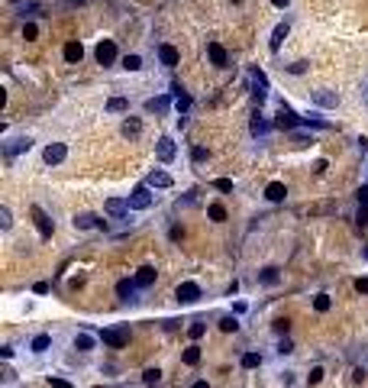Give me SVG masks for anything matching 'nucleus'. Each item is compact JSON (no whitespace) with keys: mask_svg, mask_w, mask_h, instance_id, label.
I'll use <instances>...</instances> for the list:
<instances>
[{"mask_svg":"<svg viewBox=\"0 0 368 388\" xmlns=\"http://www.w3.org/2000/svg\"><path fill=\"white\" fill-rule=\"evenodd\" d=\"M100 340L107 343V346H113V349H123L126 343H130V324H123V327H110V330H104V333H100Z\"/></svg>","mask_w":368,"mask_h":388,"instance_id":"f257e3e1","label":"nucleus"},{"mask_svg":"<svg viewBox=\"0 0 368 388\" xmlns=\"http://www.w3.org/2000/svg\"><path fill=\"white\" fill-rule=\"evenodd\" d=\"M300 123H304V120H300V116L294 113V110L288 107V104H281V107H278V120H275V126H281V130L294 133V130H297Z\"/></svg>","mask_w":368,"mask_h":388,"instance_id":"f03ea898","label":"nucleus"},{"mask_svg":"<svg viewBox=\"0 0 368 388\" xmlns=\"http://www.w3.org/2000/svg\"><path fill=\"white\" fill-rule=\"evenodd\" d=\"M149 207H152V194H149V185L132 188V194H130V210H149Z\"/></svg>","mask_w":368,"mask_h":388,"instance_id":"7ed1b4c3","label":"nucleus"},{"mask_svg":"<svg viewBox=\"0 0 368 388\" xmlns=\"http://www.w3.org/2000/svg\"><path fill=\"white\" fill-rule=\"evenodd\" d=\"M94 55H97L100 65H113L116 62V42L113 39H100L97 49H94Z\"/></svg>","mask_w":368,"mask_h":388,"instance_id":"20e7f679","label":"nucleus"},{"mask_svg":"<svg viewBox=\"0 0 368 388\" xmlns=\"http://www.w3.org/2000/svg\"><path fill=\"white\" fill-rule=\"evenodd\" d=\"M29 214H32V220H36V230H39V236H42V240H49V236L55 233V223L49 220V214H46L42 207H32Z\"/></svg>","mask_w":368,"mask_h":388,"instance_id":"39448f33","label":"nucleus"},{"mask_svg":"<svg viewBox=\"0 0 368 388\" xmlns=\"http://www.w3.org/2000/svg\"><path fill=\"white\" fill-rule=\"evenodd\" d=\"M175 298L181 304H194L200 298V285H197V281H181V285L175 288Z\"/></svg>","mask_w":368,"mask_h":388,"instance_id":"423d86ee","label":"nucleus"},{"mask_svg":"<svg viewBox=\"0 0 368 388\" xmlns=\"http://www.w3.org/2000/svg\"><path fill=\"white\" fill-rule=\"evenodd\" d=\"M42 159H46L49 165L65 162V159H68V146H65V142H49V146L42 149Z\"/></svg>","mask_w":368,"mask_h":388,"instance_id":"0eeeda50","label":"nucleus"},{"mask_svg":"<svg viewBox=\"0 0 368 388\" xmlns=\"http://www.w3.org/2000/svg\"><path fill=\"white\" fill-rule=\"evenodd\" d=\"M155 152H158V162H175V155H178V146H175V139L171 136H161L158 139V146H155Z\"/></svg>","mask_w":368,"mask_h":388,"instance_id":"6e6552de","label":"nucleus"},{"mask_svg":"<svg viewBox=\"0 0 368 388\" xmlns=\"http://www.w3.org/2000/svg\"><path fill=\"white\" fill-rule=\"evenodd\" d=\"M29 146H32L29 136H16V139L3 142V155H7V162L13 159V155H20V152H29Z\"/></svg>","mask_w":368,"mask_h":388,"instance_id":"1a4fd4ad","label":"nucleus"},{"mask_svg":"<svg viewBox=\"0 0 368 388\" xmlns=\"http://www.w3.org/2000/svg\"><path fill=\"white\" fill-rule=\"evenodd\" d=\"M310 101H314L316 107H336L339 97L333 91H326V87H320V91H310Z\"/></svg>","mask_w":368,"mask_h":388,"instance_id":"9d476101","label":"nucleus"},{"mask_svg":"<svg viewBox=\"0 0 368 388\" xmlns=\"http://www.w3.org/2000/svg\"><path fill=\"white\" fill-rule=\"evenodd\" d=\"M104 210H107L110 217H126V214H130V201H123V197H110V201L104 204Z\"/></svg>","mask_w":368,"mask_h":388,"instance_id":"9b49d317","label":"nucleus"},{"mask_svg":"<svg viewBox=\"0 0 368 388\" xmlns=\"http://www.w3.org/2000/svg\"><path fill=\"white\" fill-rule=\"evenodd\" d=\"M120 133L126 136V139H136L139 133H142V120H139V116H126L123 126H120Z\"/></svg>","mask_w":368,"mask_h":388,"instance_id":"f8f14e48","label":"nucleus"},{"mask_svg":"<svg viewBox=\"0 0 368 388\" xmlns=\"http://www.w3.org/2000/svg\"><path fill=\"white\" fill-rule=\"evenodd\" d=\"M207 55H210V62H213L216 68H226V62H230V58H226V49H223L220 42H210V46H207Z\"/></svg>","mask_w":368,"mask_h":388,"instance_id":"ddd939ff","label":"nucleus"},{"mask_svg":"<svg viewBox=\"0 0 368 388\" xmlns=\"http://www.w3.org/2000/svg\"><path fill=\"white\" fill-rule=\"evenodd\" d=\"M288 29H291V23H288V20L275 26V32H271V39H268V49H271V52H278V49H281V42H284V36H288Z\"/></svg>","mask_w":368,"mask_h":388,"instance_id":"4468645a","label":"nucleus"},{"mask_svg":"<svg viewBox=\"0 0 368 388\" xmlns=\"http://www.w3.org/2000/svg\"><path fill=\"white\" fill-rule=\"evenodd\" d=\"M75 226H78V230H91V226H100V230H104V226H107V220H97L94 214H78V217H75Z\"/></svg>","mask_w":368,"mask_h":388,"instance_id":"2eb2a0df","label":"nucleus"},{"mask_svg":"<svg viewBox=\"0 0 368 388\" xmlns=\"http://www.w3.org/2000/svg\"><path fill=\"white\" fill-rule=\"evenodd\" d=\"M265 197H268V201H271V204H281V201H284V197H288V188H284V185H281V181H271V185H268V188H265Z\"/></svg>","mask_w":368,"mask_h":388,"instance_id":"dca6fc26","label":"nucleus"},{"mask_svg":"<svg viewBox=\"0 0 368 388\" xmlns=\"http://www.w3.org/2000/svg\"><path fill=\"white\" fill-rule=\"evenodd\" d=\"M136 281H130V278H123V281H116V295L123 298V301H136Z\"/></svg>","mask_w":368,"mask_h":388,"instance_id":"f3484780","label":"nucleus"},{"mask_svg":"<svg viewBox=\"0 0 368 388\" xmlns=\"http://www.w3.org/2000/svg\"><path fill=\"white\" fill-rule=\"evenodd\" d=\"M146 185H149V188H171L175 181H171L168 171H152V175L146 178Z\"/></svg>","mask_w":368,"mask_h":388,"instance_id":"a211bd4d","label":"nucleus"},{"mask_svg":"<svg viewBox=\"0 0 368 388\" xmlns=\"http://www.w3.org/2000/svg\"><path fill=\"white\" fill-rule=\"evenodd\" d=\"M158 58H161L165 68H175L178 65V49L175 46H158Z\"/></svg>","mask_w":368,"mask_h":388,"instance_id":"6ab92c4d","label":"nucleus"},{"mask_svg":"<svg viewBox=\"0 0 368 388\" xmlns=\"http://www.w3.org/2000/svg\"><path fill=\"white\" fill-rule=\"evenodd\" d=\"M168 107H171V97H152V101H146V110L149 113H168Z\"/></svg>","mask_w":368,"mask_h":388,"instance_id":"aec40b11","label":"nucleus"},{"mask_svg":"<svg viewBox=\"0 0 368 388\" xmlns=\"http://www.w3.org/2000/svg\"><path fill=\"white\" fill-rule=\"evenodd\" d=\"M136 285H139V288L155 285V269H152V265H142V269L136 272Z\"/></svg>","mask_w":368,"mask_h":388,"instance_id":"412c9836","label":"nucleus"},{"mask_svg":"<svg viewBox=\"0 0 368 388\" xmlns=\"http://www.w3.org/2000/svg\"><path fill=\"white\" fill-rule=\"evenodd\" d=\"M171 94H175V107L181 110V113H187V110H191V97H187V94L181 91V84H175V87H171Z\"/></svg>","mask_w":368,"mask_h":388,"instance_id":"4be33fe9","label":"nucleus"},{"mask_svg":"<svg viewBox=\"0 0 368 388\" xmlns=\"http://www.w3.org/2000/svg\"><path fill=\"white\" fill-rule=\"evenodd\" d=\"M259 281H262V285H278V281H281V275H278L275 265H265V269L259 272Z\"/></svg>","mask_w":368,"mask_h":388,"instance_id":"5701e85b","label":"nucleus"},{"mask_svg":"<svg viewBox=\"0 0 368 388\" xmlns=\"http://www.w3.org/2000/svg\"><path fill=\"white\" fill-rule=\"evenodd\" d=\"M65 58H68V62H81V58H84V46H81V42H68V46H65Z\"/></svg>","mask_w":368,"mask_h":388,"instance_id":"b1692460","label":"nucleus"},{"mask_svg":"<svg viewBox=\"0 0 368 388\" xmlns=\"http://www.w3.org/2000/svg\"><path fill=\"white\" fill-rule=\"evenodd\" d=\"M249 130H252V136H265V133L271 130V123H268V120H262V116L255 113V116H252V123H249Z\"/></svg>","mask_w":368,"mask_h":388,"instance_id":"393cba45","label":"nucleus"},{"mask_svg":"<svg viewBox=\"0 0 368 388\" xmlns=\"http://www.w3.org/2000/svg\"><path fill=\"white\" fill-rule=\"evenodd\" d=\"M107 110H110V113H123V110H130V101H126V97H110Z\"/></svg>","mask_w":368,"mask_h":388,"instance_id":"a878e982","label":"nucleus"},{"mask_svg":"<svg viewBox=\"0 0 368 388\" xmlns=\"http://www.w3.org/2000/svg\"><path fill=\"white\" fill-rule=\"evenodd\" d=\"M75 349H81V353H91V349H94V336L78 333V336H75Z\"/></svg>","mask_w":368,"mask_h":388,"instance_id":"bb28decb","label":"nucleus"},{"mask_svg":"<svg viewBox=\"0 0 368 388\" xmlns=\"http://www.w3.org/2000/svg\"><path fill=\"white\" fill-rule=\"evenodd\" d=\"M49 346H52V336L49 333H39L36 340H32V353H46Z\"/></svg>","mask_w":368,"mask_h":388,"instance_id":"cd10ccee","label":"nucleus"},{"mask_svg":"<svg viewBox=\"0 0 368 388\" xmlns=\"http://www.w3.org/2000/svg\"><path fill=\"white\" fill-rule=\"evenodd\" d=\"M200 362V346H187L184 349V365H197Z\"/></svg>","mask_w":368,"mask_h":388,"instance_id":"c85d7f7f","label":"nucleus"},{"mask_svg":"<svg viewBox=\"0 0 368 388\" xmlns=\"http://www.w3.org/2000/svg\"><path fill=\"white\" fill-rule=\"evenodd\" d=\"M187 333H191V340H200V336L207 333V324H204V320H194V324L187 327Z\"/></svg>","mask_w":368,"mask_h":388,"instance_id":"c756f323","label":"nucleus"},{"mask_svg":"<svg viewBox=\"0 0 368 388\" xmlns=\"http://www.w3.org/2000/svg\"><path fill=\"white\" fill-rule=\"evenodd\" d=\"M207 214H210V220H216V223H220V220H226V207H223V204H210Z\"/></svg>","mask_w":368,"mask_h":388,"instance_id":"7c9ffc66","label":"nucleus"},{"mask_svg":"<svg viewBox=\"0 0 368 388\" xmlns=\"http://www.w3.org/2000/svg\"><path fill=\"white\" fill-rule=\"evenodd\" d=\"M236 327H239V320L233 317V314H226V317H220V330H223V333H233Z\"/></svg>","mask_w":368,"mask_h":388,"instance_id":"2f4dec72","label":"nucleus"},{"mask_svg":"<svg viewBox=\"0 0 368 388\" xmlns=\"http://www.w3.org/2000/svg\"><path fill=\"white\" fill-rule=\"evenodd\" d=\"M259 365H262L259 353H245V356H242V369H259Z\"/></svg>","mask_w":368,"mask_h":388,"instance_id":"473e14b6","label":"nucleus"},{"mask_svg":"<svg viewBox=\"0 0 368 388\" xmlns=\"http://www.w3.org/2000/svg\"><path fill=\"white\" fill-rule=\"evenodd\" d=\"M123 68L126 71H139L142 68V58H139V55H126V58H123Z\"/></svg>","mask_w":368,"mask_h":388,"instance_id":"72a5a7b5","label":"nucleus"},{"mask_svg":"<svg viewBox=\"0 0 368 388\" xmlns=\"http://www.w3.org/2000/svg\"><path fill=\"white\" fill-rule=\"evenodd\" d=\"M330 304H333L330 295H316V298H314V307L320 310V314H326V310H330Z\"/></svg>","mask_w":368,"mask_h":388,"instance_id":"f704fd0d","label":"nucleus"},{"mask_svg":"<svg viewBox=\"0 0 368 388\" xmlns=\"http://www.w3.org/2000/svg\"><path fill=\"white\" fill-rule=\"evenodd\" d=\"M13 226V214H10V207H0V230H10Z\"/></svg>","mask_w":368,"mask_h":388,"instance_id":"c9c22d12","label":"nucleus"},{"mask_svg":"<svg viewBox=\"0 0 368 388\" xmlns=\"http://www.w3.org/2000/svg\"><path fill=\"white\" fill-rule=\"evenodd\" d=\"M158 379H161L158 369H146V372H142V382H146V385H158Z\"/></svg>","mask_w":368,"mask_h":388,"instance_id":"e433bc0d","label":"nucleus"},{"mask_svg":"<svg viewBox=\"0 0 368 388\" xmlns=\"http://www.w3.org/2000/svg\"><path fill=\"white\" fill-rule=\"evenodd\" d=\"M355 201H359V207H368V185H362L355 191Z\"/></svg>","mask_w":368,"mask_h":388,"instance_id":"4c0bfd02","label":"nucleus"},{"mask_svg":"<svg viewBox=\"0 0 368 388\" xmlns=\"http://www.w3.org/2000/svg\"><path fill=\"white\" fill-rule=\"evenodd\" d=\"M355 223H359V230H365V226H368V207H359V214H355Z\"/></svg>","mask_w":368,"mask_h":388,"instance_id":"58836bf2","label":"nucleus"},{"mask_svg":"<svg viewBox=\"0 0 368 388\" xmlns=\"http://www.w3.org/2000/svg\"><path fill=\"white\" fill-rule=\"evenodd\" d=\"M213 188H216V191H226V194H230V191H233V181H230V178H216Z\"/></svg>","mask_w":368,"mask_h":388,"instance_id":"ea45409f","label":"nucleus"},{"mask_svg":"<svg viewBox=\"0 0 368 388\" xmlns=\"http://www.w3.org/2000/svg\"><path fill=\"white\" fill-rule=\"evenodd\" d=\"M49 385H52V388H75V385H71V382L58 379V375H49Z\"/></svg>","mask_w":368,"mask_h":388,"instance_id":"a19ab883","label":"nucleus"},{"mask_svg":"<svg viewBox=\"0 0 368 388\" xmlns=\"http://www.w3.org/2000/svg\"><path fill=\"white\" fill-rule=\"evenodd\" d=\"M291 136H294V142H297V146H307V142H314V136H304V133H297V130H294Z\"/></svg>","mask_w":368,"mask_h":388,"instance_id":"79ce46f5","label":"nucleus"},{"mask_svg":"<svg viewBox=\"0 0 368 388\" xmlns=\"http://www.w3.org/2000/svg\"><path fill=\"white\" fill-rule=\"evenodd\" d=\"M36 36H39L36 23H26V26H23V39H36Z\"/></svg>","mask_w":368,"mask_h":388,"instance_id":"37998d69","label":"nucleus"},{"mask_svg":"<svg viewBox=\"0 0 368 388\" xmlns=\"http://www.w3.org/2000/svg\"><path fill=\"white\" fill-rule=\"evenodd\" d=\"M288 71H291V75H304V71H307V62H294V65H288Z\"/></svg>","mask_w":368,"mask_h":388,"instance_id":"c03bdc74","label":"nucleus"},{"mask_svg":"<svg viewBox=\"0 0 368 388\" xmlns=\"http://www.w3.org/2000/svg\"><path fill=\"white\" fill-rule=\"evenodd\" d=\"M191 159H194V162H204V159H207V149H200V146H194V152H191Z\"/></svg>","mask_w":368,"mask_h":388,"instance_id":"a18cd8bd","label":"nucleus"},{"mask_svg":"<svg viewBox=\"0 0 368 388\" xmlns=\"http://www.w3.org/2000/svg\"><path fill=\"white\" fill-rule=\"evenodd\" d=\"M320 379H323V369H320V365H316L314 372L307 375V382H310V385H316V382H320Z\"/></svg>","mask_w":368,"mask_h":388,"instance_id":"49530a36","label":"nucleus"},{"mask_svg":"<svg viewBox=\"0 0 368 388\" xmlns=\"http://www.w3.org/2000/svg\"><path fill=\"white\" fill-rule=\"evenodd\" d=\"M355 291H359V295H368V278H359V281H355Z\"/></svg>","mask_w":368,"mask_h":388,"instance_id":"de8ad7c7","label":"nucleus"},{"mask_svg":"<svg viewBox=\"0 0 368 388\" xmlns=\"http://www.w3.org/2000/svg\"><path fill=\"white\" fill-rule=\"evenodd\" d=\"M275 330L278 333H288V320H275Z\"/></svg>","mask_w":368,"mask_h":388,"instance_id":"09e8293b","label":"nucleus"},{"mask_svg":"<svg viewBox=\"0 0 368 388\" xmlns=\"http://www.w3.org/2000/svg\"><path fill=\"white\" fill-rule=\"evenodd\" d=\"M314 171H316V175H323V171H326V159H320V162L314 165Z\"/></svg>","mask_w":368,"mask_h":388,"instance_id":"8fccbe9b","label":"nucleus"},{"mask_svg":"<svg viewBox=\"0 0 368 388\" xmlns=\"http://www.w3.org/2000/svg\"><path fill=\"white\" fill-rule=\"evenodd\" d=\"M362 97H365V104H368V78L362 81Z\"/></svg>","mask_w":368,"mask_h":388,"instance_id":"3c124183","label":"nucleus"},{"mask_svg":"<svg viewBox=\"0 0 368 388\" xmlns=\"http://www.w3.org/2000/svg\"><path fill=\"white\" fill-rule=\"evenodd\" d=\"M271 3H275V7H288V3H291V0H271Z\"/></svg>","mask_w":368,"mask_h":388,"instance_id":"603ef678","label":"nucleus"},{"mask_svg":"<svg viewBox=\"0 0 368 388\" xmlns=\"http://www.w3.org/2000/svg\"><path fill=\"white\" fill-rule=\"evenodd\" d=\"M191 388H207V382L200 379V382H194V385H191Z\"/></svg>","mask_w":368,"mask_h":388,"instance_id":"864d4df0","label":"nucleus"},{"mask_svg":"<svg viewBox=\"0 0 368 388\" xmlns=\"http://www.w3.org/2000/svg\"><path fill=\"white\" fill-rule=\"evenodd\" d=\"M75 3H84V0H75Z\"/></svg>","mask_w":368,"mask_h":388,"instance_id":"5fc2aeb1","label":"nucleus"},{"mask_svg":"<svg viewBox=\"0 0 368 388\" xmlns=\"http://www.w3.org/2000/svg\"><path fill=\"white\" fill-rule=\"evenodd\" d=\"M97 388H100V385H97Z\"/></svg>","mask_w":368,"mask_h":388,"instance_id":"6e6d98bb","label":"nucleus"}]
</instances>
